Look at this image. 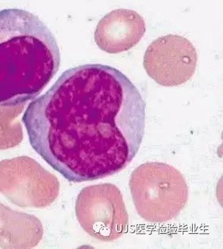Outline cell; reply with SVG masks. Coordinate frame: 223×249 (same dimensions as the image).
<instances>
[{
    "instance_id": "1",
    "label": "cell",
    "mask_w": 223,
    "mask_h": 249,
    "mask_svg": "<svg viewBox=\"0 0 223 249\" xmlns=\"http://www.w3.org/2000/svg\"><path fill=\"white\" fill-rule=\"evenodd\" d=\"M146 107L121 71L83 64L33 101L22 122L31 146L53 169L69 181H90L120 172L137 155Z\"/></svg>"
},
{
    "instance_id": "2",
    "label": "cell",
    "mask_w": 223,
    "mask_h": 249,
    "mask_svg": "<svg viewBox=\"0 0 223 249\" xmlns=\"http://www.w3.org/2000/svg\"><path fill=\"white\" fill-rule=\"evenodd\" d=\"M61 55L49 27L30 12L0 11V106L27 103L59 69Z\"/></svg>"
},
{
    "instance_id": "3",
    "label": "cell",
    "mask_w": 223,
    "mask_h": 249,
    "mask_svg": "<svg viewBox=\"0 0 223 249\" xmlns=\"http://www.w3.org/2000/svg\"><path fill=\"white\" fill-rule=\"evenodd\" d=\"M129 184L138 214L149 223L171 221L188 202V187L184 175L169 164H142L131 174Z\"/></svg>"
},
{
    "instance_id": "4",
    "label": "cell",
    "mask_w": 223,
    "mask_h": 249,
    "mask_svg": "<svg viewBox=\"0 0 223 249\" xmlns=\"http://www.w3.org/2000/svg\"><path fill=\"white\" fill-rule=\"evenodd\" d=\"M78 222L92 237L112 242L128 229L129 214L120 190L112 184L85 187L75 205Z\"/></svg>"
},
{
    "instance_id": "5",
    "label": "cell",
    "mask_w": 223,
    "mask_h": 249,
    "mask_svg": "<svg viewBox=\"0 0 223 249\" xmlns=\"http://www.w3.org/2000/svg\"><path fill=\"white\" fill-rule=\"evenodd\" d=\"M59 190L57 178L31 157L0 162V193L16 206L47 207L57 199Z\"/></svg>"
},
{
    "instance_id": "6",
    "label": "cell",
    "mask_w": 223,
    "mask_h": 249,
    "mask_svg": "<svg viewBox=\"0 0 223 249\" xmlns=\"http://www.w3.org/2000/svg\"><path fill=\"white\" fill-rule=\"evenodd\" d=\"M198 64V53L188 39L175 34L153 41L144 54L148 75L157 84L174 87L191 79Z\"/></svg>"
},
{
    "instance_id": "7",
    "label": "cell",
    "mask_w": 223,
    "mask_h": 249,
    "mask_svg": "<svg viewBox=\"0 0 223 249\" xmlns=\"http://www.w3.org/2000/svg\"><path fill=\"white\" fill-rule=\"evenodd\" d=\"M146 31V22L138 12L119 9L106 14L98 21L94 39L105 53L119 54L136 46Z\"/></svg>"
},
{
    "instance_id": "8",
    "label": "cell",
    "mask_w": 223,
    "mask_h": 249,
    "mask_svg": "<svg viewBox=\"0 0 223 249\" xmlns=\"http://www.w3.org/2000/svg\"><path fill=\"white\" fill-rule=\"evenodd\" d=\"M43 236V228L37 217L12 210L0 202V248L32 249Z\"/></svg>"
},
{
    "instance_id": "9",
    "label": "cell",
    "mask_w": 223,
    "mask_h": 249,
    "mask_svg": "<svg viewBox=\"0 0 223 249\" xmlns=\"http://www.w3.org/2000/svg\"><path fill=\"white\" fill-rule=\"evenodd\" d=\"M26 104L0 106V150L13 148L22 142V125L18 118Z\"/></svg>"
}]
</instances>
